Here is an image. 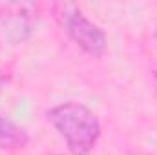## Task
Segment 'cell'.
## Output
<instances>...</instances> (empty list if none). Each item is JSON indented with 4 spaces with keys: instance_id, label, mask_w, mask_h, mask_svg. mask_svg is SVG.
<instances>
[{
    "instance_id": "6da1fadb",
    "label": "cell",
    "mask_w": 157,
    "mask_h": 155,
    "mask_svg": "<svg viewBox=\"0 0 157 155\" xmlns=\"http://www.w3.org/2000/svg\"><path fill=\"white\" fill-rule=\"evenodd\" d=\"M49 124L62 137L71 155H91L101 139V122L82 102H62L46 112Z\"/></svg>"
},
{
    "instance_id": "7a4b0ae2",
    "label": "cell",
    "mask_w": 157,
    "mask_h": 155,
    "mask_svg": "<svg viewBox=\"0 0 157 155\" xmlns=\"http://www.w3.org/2000/svg\"><path fill=\"white\" fill-rule=\"evenodd\" d=\"M55 17L66 35L77 44L80 49H84L91 57H102L108 49V37L97 26L91 22L75 4H55Z\"/></svg>"
},
{
    "instance_id": "3957f363",
    "label": "cell",
    "mask_w": 157,
    "mask_h": 155,
    "mask_svg": "<svg viewBox=\"0 0 157 155\" xmlns=\"http://www.w3.org/2000/svg\"><path fill=\"white\" fill-rule=\"evenodd\" d=\"M28 144V131L15 120L0 115V150H18Z\"/></svg>"
}]
</instances>
